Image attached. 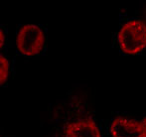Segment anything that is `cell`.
Here are the masks:
<instances>
[{
  "label": "cell",
  "mask_w": 146,
  "mask_h": 137,
  "mask_svg": "<svg viewBox=\"0 0 146 137\" xmlns=\"http://www.w3.org/2000/svg\"><path fill=\"white\" fill-rule=\"evenodd\" d=\"M118 43L126 54H138L146 47V24L137 20L125 23L118 33Z\"/></svg>",
  "instance_id": "1"
},
{
  "label": "cell",
  "mask_w": 146,
  "mask_h": 137,
  "mask_svg": "<svg viewBox=\"0 0 146 137\" xmlns=\"http://www.w3.org/2000/svg\"><path fill=\"white\" fill-rule=\"evenodd\" d=\"M16 45L18 51L24 56H36L44 48L45 35L37 25L27 24L18 31Z\"/></svg>",
  "instance_id": "2"
},
{
  "label": "cell",
  "mask_w": 146,
  "mask_h": 137,
  "mask_svg": "<svg viewBox=\"0 0 146 137\" xmlns=\"http://www.w3.org/2000/svg\"><path fill=\"white\" fill-rule=\"evenodd\" d=\"M112 137H143L141 123L136 120L117 117L110 125Z\"/></svg>",
  "instance_id": "3"
},
{
  "label": "cell",
  "mask_w": 146,
  "mask_h": 137,
  "mask_svg": "<svg viewBox=\"0 0 146 137\" xmlns=\"http://www.w3.org/2000/svg\"><path fill=\"white\" fill-rule=\"evenodd\" d=\"M65 134L66 137H102L98 125L90 118L70 123L66 127Z\"/></svg>",
  "instance_id": "4"
},
{
  "label": "cell",
  "mask_w": 146,
  "mask_h": 137,
  "mask_svg": "<svg viewBox=\"0 0 146 137\" xmlns=\"http://www.w3.org/2000/svg\"><path fill=\"white\" fill-rule=\"evenodd\" d=\"M9 62L4 56H0V83L4 85L9 75Z\"/></svg>",
  "instance_id": "5"
},
{
  "label": "cell",
  "mask_w": 146,
  "mask_h": 137,
  "mask_svg": "<svg viewBox=\"0 0 146 137\" xmlns=\"http://www.w3.org/2000/svg\"><path fill=\"white\" fill-rule=\"evenodd\" d=\"M141 127H142V135L143 137H146V117L141 122Z\"/></svg>",
  "instance_id": "6"
},
{
  "label": "cell",
  "mask_w": 146,
  "mask_h": 137,
  "mask_svg": "<svg viewBox=\"0 0 146 137\" xmlns=\"http://www.w3.org/2000/svg\"><path fill=\"white\" fill-rule=\"evenodd\" d=\"M0 37H1V41H0V46L3 47L4 39H5V37H4V34H3V31H2V30H0Z\"/></svg>",
  "instance_id": "7"
}]
</instances>
